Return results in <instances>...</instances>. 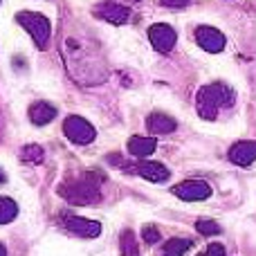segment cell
<instances>
[{
    "instance_id": "obj_1",
    "label": "cell",
    "mask_w": 256,
    "mask_h": 256,
    "mask_svg": "<svg viewBox=\"0 0 256 256\" xmlns=\"http://www.w3.org/2000/svg\"><path fill=\"white\" fill-rule=\"evenodd\" d=\"M63 58L66 68L79 84H102L108 76L106 63H104L102 50L94 40H79L70 36L63 40Z\"/></svg>"
},
{
    "instance_id": "obj_2",
    "label": "cell",
    "mask_w": 256,
    "mask_h": 256,
    "mask_svg": "<svg viewBox=\"0 0 256 256\" xmlns=\"http://www.w3.org/2000/svg\"><path fill=\"white\" fill-rule=\"evenodd\" d=\"M102 182L99 173H84V176L68 180L58 186V196L70 204H97L102 200Z\"/></svg>"
},
{
    "instance_id": "obj_3",
    "label": "cell",
    "mask_w": 256,
    "mask_h": 256,
    "mask_svg": "<svg viewBox=\"0 0 256 256\" xmlns=\"http://www.w3.org/2000/svg\"><path fill=\"white\" fill-rule=\"evenodd\" d=\"M236 99L234 90L227 84H209L202 86L196 94V108H198V115L207 122H214L218 117L220 108L232 106Z\"/></svg>"
},
{
    "instance_id": "obj_4",
    "label": "cell",
    "mask_w": 256,
    "mask_h": 256,
    "mask_svg": "<svg viewBox=\"0 0 256 256\" xmlns=\"http://www.w3.org/2000/svg\"><path fill=\"white\" fill-rule=\"evenodd\" d=\"M16 20H18V25H22L30 32L36 48H45L48 45L50 34H52V22H50L48 16L36 14V12H20V14H16Z\"/></svg>"
},
{
    "instance_id": "obj_5",
    "label": "cell",
    "mask_w": 256,
    "mask_h": 256,
    "mask_svg": "<svg viewBox=\"0 0 256 256\" xmlns=\"http://www.w3.org/2000/svg\"><path fill=\"white\" fill-rule=\"evenodd\" d=\"M63 135H66L72 144L86 146V144H92L94 142L97 130H94V126L90 124L88 120H84V117H79V115H70L63 122Z\"/></svg>"
},
{
    "instance_id": "obj_6",
    "label": "cell",
    "mask_w": 256,
    "mask_h": 256,
    "mask_svg": "<svg viewBox=\"0 0 256 256\" xmlns=\"http://www.w3.org/2000/svg\"><path fill=\"white\" fill-rule=\"evenodd\" d=\"M61 225L66 227L70 234H76V236H81V238H97V236L102 234V222L88 220V218L74 216V214H63Z\"/></svg>"
},
{
    "instance_id": "obj_7",
    "label": "cell",
    "mask_w": 256,
    "mask_h": 256,
    "mask_svg": "<svg viewBox=\"0 0 256 256\" xmlns=\"http://www.w3.org/2000/svg\"><path fill=\"white\" fill-rule=\"evenodd\" d=\"M171 191L173 196H178L180 200H186V202H200V200H207L212 196V186L204 180H184L173 186Z\"/></svg>"
},
{
    "instance_id": "obj_8",
    "label": "cell",
    "mask_w": 256,
    "mask_h": 256,
    "mask_svg": "<svg viewBox=\"0 0 256 256\" xmlns=\"http://www.w3.org/2000/svg\"><path fill=\"white\" fill-rule=\"evenodd\" d=\"M148 40L160 54H168L173 48H176L178 34L171 25H166V22H158V25L148 27Z\"/></svg>"
},
{
    "instance_id": "obj_9",
    "label": "cell",
    "mask_w": 256,
    "mask_h": 256,
    "mask_svg": "<svg viewBox=\"0 0 256 256\" xmlns=\"http://www.w3.org/2000/svg\"><path fill=\"white\" fill-rule=\"evenodd\" d=\"M196 40H198V45L204 50V52L209 54H218L225 50V34H222L220 30H216V27H209V25H200L198 30H196Z\"/></svg>"
},
{
    "instance_id": "obj_10",
    "label": "cell",
    "mask_w": 256,
    "mask_h": 256,
    "mask_svg": "<svg viewBox=\"0 0 256 256\" xmlns=\"http://www.w3.org/2000/svg\"><path fill=\"white\" fill-rule=\"evenodd\" d=\"M94 16L104 18L106 22H112V25H124V22L130 20V9L120 2H104L94 7Z\"/></svg>"
},
{
    "instance_id": "obj_11",
    "label": "cell",
    "mask_w": 256,
    "mask_h": 256,
    "mask_svg": "<svg viewBox=\"0 0 256 256\" xmlns=\"http://www.w3.org/2000/svg\"><path fill=\"white\" fill-rule=\"evenodd\" d=\"M230 160L236 166H250L256 160V142L248 140V142H236L230 148Z\"/></svg>"
},
{
    "instance_id": "obj_12",
    "label": "cell",
    "mask_w": 256,
    "mask_h": 256,
    "mask_svg": "<svg viewBox=\"0 0 256 256\" xmlns=\"http://www.w3.org/2000/svg\"><path fill=\"white\" fill-rule=\"evenodd\" d=\"M135 173H140L142 178H146L148 182H166L168 180V168L164 166V164H160V162H140L135 166Z\"/></svg>"
},
{
    "instance_id": "obj_13",
    "label": "cell",
    "mask_w": 256,
    "mask_h": 256,
    "mask_svg": "<svg viewBox=\"0 0 256 256\" xmlns=\"http://www.w3.org/2000/svg\"><path fill=\"white\" fill-rule=\"evenodd\" d=\"M30 122L36 126H45L56 117V106H52L50 102H36L30 106Z\"/></svg>"
},
{
    "instance_id": "obj_14",
    "label": "cell",
    "mask_w": 256,
    "mask_h": 256,
    "mask_svg": "<svg viewBox=\"0 0 256 256\" xmlns=\"http://www.w3.org/2000/svg\"><path fill=\"white\" fill-rule=\"evenodd\" d=\"M178 126V122L173 117L164 115V112H153V115L146 117V128H148L153 135H168L173 132Z\"/></svg>"
},
{
    "instance_id": "obj_15",
    "label": "cell",
    "mask_w": 256,
    "mask_h": 256,
    "mask_svg": "<svg viewBox=\"0 0 256 256\" xmlns=\"http://www.w3.org/2000/svg\"><path fill=\"white\" fill-rule=\"evenodd\" d=\"M155 148H158V142L153 140V137H130L128 140V153L132 155V158H148V155L155 153Z\"/></svg>"
},
{
    "instance_id": "obj_16",
    "label": "cell",
    "mask_w": 256,
    "mask_h": 256,
    "mask_svg": "<svg viewBox=\"0 0 256 256\" xmlns=\"http://www.w3.org/2000/svg\"><path fill=\"white\" fill-rule=\"evenodd\" d=\"M191 248H194V240H189V238H171V240L164 243L162 256H184Z\"/></svg>"
},
{
    "instance_id": "obj_17",
    "label": "cell",
    "mask_w": 256,
    "mask_h": 256,
    "mask_svg": "<svg viewBox=\"0 0 256 256\" xmlns=\"http://www.w3.org/2000/svg\"><path fill=\"white\" fill-rule=\"evenodd\" d=\"M120 252L122 256H140V243L135 238V232L124 230L120 236Z\"/></svg>"
},
{
    "instance_id": "obj_18",
    "label": "cell",
    "mask_w": 256,
    "mask_h": 256,
    "mask_svg": "<svg viewBox=\"0 0 256 256\" xmlns=\"http://www.w3.org/2000/svg\"><path fill=\"white\" fill-rule=\"evenodd\" d=\"M18 216V204L7 196H0V225H7Z\"/></svg>"
},
{
    "instance_id": "obj_19",
    "label": "cell",
    "mask_w": 256,
    "mask_h": 256,
    "mask_svg": "<svg viewBox=\"0 0 256 256\" xmlns=\"http://www.w3.org/2000/svg\"><path fill=\"white\" fill-rule=\"evenodd\" d=\"M20 160L22 162H27V164H40L45 160V153H43L40 146L27 144V146H22V150H20Z\"/></svg>"
},
{
    "instance_id": "obj_20",
    "label": "cell",
    "mask_w": 256,
    "mask_h": 256,
    "mask_svg": "<svg viewBox=\"0 0 256 256\" xmlns=\"http://www.w3.org/2000/svg\"><path fill=\"white\" fill-rule=\"evenodd\" d=\"M196 230H198L202 236H216V234H220L222 232L220 225H218L216 220H204V218L196 222Z\"/></svg>"
},
{
    "instance_id": "obj_21",
    "label": "cell",
    "mask_w": 256,
    "mask_h": 256,
    "mask_svg": "<svg viewBox=\"0 0 256 256\" xmlns=\"http://www.w3.org/2000/svg\"><path fill=\"white\" fill-rule=\"evenodd\" d=\"M142 238H144V243L155 245L160 240V230L158 227H153V225H146L144 230H142Z\"/></svg>"
},
{
    "instance_id": "obj_22",
    "label": "cell",
    "mask_w": 256,
    "mask_h": 256,
    "mask_svg": "<svg viewBox=\"0 0 256 256\" xmlns=\"http://www.w3.org/2000/svg\"><path fill=\"white\" fill-rule=\"evenodd\" d=\"M200 256H227V252L220 243H212L207 250H204V254H200Z\"/></svg>"
},
{
    "instance_id": "obj_23",
    "label": "cell",
    "mask_w": 256,
    "mask_h": 256,
    "mask_svg": "<svg viewBox=\"0 0 256 256\" xmlns=\"http://www.w3.org/2000/svg\"><path fill=\"white\" fill-rule=\"evenodd\" d=\"M160 2H162L164 7H173V9H176V7H184L189 0H160Z\"/></svg>"
},
{
    "instance_id": "obj_24",
    "label": "cell",
    "mask_w": 256,
    "mask_h": 256,
    "mask_svg": "<svg viewBox=\"0 0 256 256\" xmlns=\"http://www.w3.org/2000/svg\"><path fill=\"white\" fill-rule=\"evenodd\" d=\"M0 256H7V250H4L2 243H0Z\"/></svg>"
},
{
    "instance_id": "obj_25",
    "label": "cell",
    "mask_w": 256,
    "mask_h": 256,
    "mask_svg": "<svg viewBox=\"0 0 256 256\" xmlns=\"http://www.w3.org/2000/svg\"><path fill=\"white\" fill-rule=\"evenodd\" d=\"M120 4H124V2H140V0H117Z\"/></svg>"
},
{
    "instance_id": "obj_26",
    "label": "cell",
    "mask_w": 256,
    "mask_h": 256,
    "mask_svg": "<svg viewBox=\"0 0 256 256\" xmlns=\"http://www.w3.org/2000/svg\"><path fill=\"white\" fill-rule=\"evenodd\" d=\"M4 180H7V178H4V173H2V171H0V184H2V182H4Z\"/></svg>"
}]
</instances>
